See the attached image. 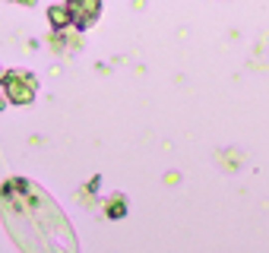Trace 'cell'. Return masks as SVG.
Listing matches in <instances>:
<instances>
[{
  "label": "cell",
  "instance_id": "1",
  "mask_svg": "<svg viewBox=\"0 0 269 253\" xmlns=\"http://www.w3.org/2000/svg\"><path fill=\"white\" fill-rule=\"evenodd\" d=\"M10 95L16 101H29L32 98V85H22V83H13L10 85Z\"/></svg>",
  "mask_w": 269,
  "mask_h": 253
},
{
  "label": "cell",
  "instance_id": "2",
  "mask_svg": "<svg viewBox=\"0 0 269 253\" xmlns=\"http://www.w3.org/2000/svg\"><path fill=\"white\" fill-rule=\"evenodd\" d=\"M80 3H86V13H89V19H92L95 13H98V0H70L73 10H80Z\"/></svg>",
  "mask_w": 269,
  "mask_h": 253
},
{
  "label": "cell",
  "instance_id": "3",
  "mask_svg": "<svg viewBox=\"0 0 269 253\" xmlns=\"http://www.w3.org/2000/svg\"><path fill=\"white\" fill-rule=\"evenodd\" d=\"M51 22H57V25H67V22H70V13H67L64 6H57V10H51Z\"/></svg>",
  "mask_w": 269,
  "mask_h": 253
},
{
  "label": "cell",
  "instance_id": "4",
  "mask_svg": "<svg viewBox=\"0 0 269 253\" xmlns=\"http://www.w3.org/2000/svg\"><path fill=\"white\" fill-rule=\"evenodd\" d=\"M19 3H32V0H19Z\"/></svg>",
  "mask_w": 269,
  "mask_h": 253
}]
</instances>
